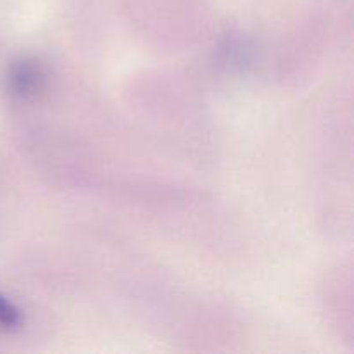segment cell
<instances>
[{"mask_svg":"<svg viewBox=\"0 0 354 354\" xmlns=\"http://www.w3.org/2000/svg\"><path fill=\"white\" fill-rule=\"evenodd\" d=\"M10 88L19 97H33L45 85V71L35 59H24L17 62L9 76Z\"/></svg>","mask_w":354,"mask_h":354,"instance_id":"cell-1","label":"cell"},{"mask_svg":"<svg viewBox=\"0 0 354 354\" xmlns=\"http://www.w3.org/2000/svg\"><path fill=\"white\" fill-rule=\"evenodd\" d=\"M21 324L19 310L10 301L0 296V325L6 328H14Z\"/></svg>","mask_w":354,"mask_h":354,"instance_id":"cell-2","label":"cell"}]
</instances>
